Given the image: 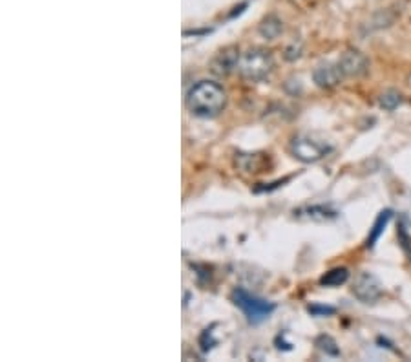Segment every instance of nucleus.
Returning a JSON list of instances; mask_svg holds the SVG:
<instances>
[{
	"instance_id": "13",
	"label": "nucleus",
	"mask_w": 411,
	"mask_h": 362,
	"mask_svg": "<svg viewBox=\"0 0 411 362\" xmlns=\"http://www.w3.org/2000/svg\"><path fill=\"white\" fill-rule=\"evenodd\" d=\"M260 34H262V37L267 39V41H273V39H276L282 34V22L276 17H267L265 21L260 24Z\"/></svg>"
},
{
	"instance_id": "18",
	"label": "nucleus",
	"mask_w": 411,
	"mask_h": 362,
	"mask_svg": "<svg viewBox=\"0 0 411 362\" xmlns=\"http://www.w3.org/2000/svg\"><path fill=\"white\" fill-rule=\"evenodd\" d=\"M200 344H201V350H203V351L212 350V346L216 344V341H212V331H210V329H205L203 335H201Z\"/></svg>"
},
{
	"instance_id": "4",
	"label": "nucleus",
	"mask_w": 411,
	"mask_h": 362,
	"mask_svg": "<svg viewBox=\"0 0 411 362\" xmlns=\"http://www.w3.org/2000/svg\"><path fill=\"white\" fill-rule=\"evenodd\" d=\"M289 149H291V154L302 163L320 161L333 150L331 145H328L325 141H320V139L313 138V136H308V134H300V136L293 138Z\"/></svg>"
},
{
	"instance_id": "6",
	"label": "nucleus",
	"mask_w": 411,
	"mask_h": 362,
	"mask_svg": "<svg viewBox=\"0 0 411 362\" xmlns=\"http://www.w3.org/2000/svg\"><path fill=\"white\" fill-rule=\"evenodd\" d=\"M345 75L338 63H322L313 71V81L320 88H335L342 83Z\"/></svg>"
},
{
	"instance_id": "17",
	"label": "nucleus",
	"mask_w": 411,
	"mask_h": 362,
	"mask_svg": "<svg viewBox=\"0 0 411 362\" xmlns=\"http://www.w3.org/2000/svg\"><path fill=\"white\" fill-rule=\"evenodd\" d=\"M308 311L311 313V315H315V316H329V315H335V313H337V309L331 308V306L311 304L308 308Z\"/></svg>"
},
{
	"instance_id": "11",
	"label": "nucleus",
	"mask_w": 411,
	"mask_h": 362,
	"mask_svg": "<svg viewBox=\"0 0 411 362\" xmlns=\"http://www.w3.org/2000/svg\"><path fill=\"white\" fill-rule=\"evenodd\" d=\"M238 167L245 172H262L265 171L267 156L265 154H238Z\"/></svg>"
},
{
	"instance_id": "12",
	"label": "nucleus",
	"mask_w": 411,
	"mask_h": 362,
	"mask_svg": "<svg viewBox=\"0 0 411 362\" xmlns=\"http://www.w3.org/2000/svg\"><path fill=\"white\" fill-rule=\"evenodd\" d=\"M349 280V271L345 267H335V269L328 271L322 278L320 283L325 286V288H338V286H344Z\"/></svg>"
},
{
	"instance_id": "15",
	"label": "nucleus",
	"mask_w": 411,
	"mask_h": 362,
	"mask_svg": "<svg viewBox=\"0 0 411 362\" xmlns=\"http://www.w3.org/2000/svg\"><path fill=\"white\" fill-rule=\"evenodd\" d=\"M400 103H402V96H400L397 90H387L380 96V106L387 112H393L395 109H399Z\"/></svg>"
},
{
	"instance_id": "16",
	"label": "nucleus",
	"mask_w": 411,
	"mask_h": 362,
	"mask_svg": "<svg viewBox=\"0 0 411 362\" xmlns=\"http://www.w3.org/2000/svg\"><path fill=\"white\" fill-rule=\"evenodd\" d=\"M397 234H399V241H400V247L404 249V253L410 256L411 260V233L407 231L406 223H400L399 225V231H397Z\"/></svg>"
},
{
	"instance_id": "8",
	"label": "nucleus",
	"mask_w": 411,
	"mask_h": 362,
	"mask_svg": "<svg viewBox=\"0 0 411 362\" xmlns=\"http://www.w3.org/2000/svg\"><path fill=\"white\" fill-rule=\"evenodd\" d=\"M240 51L238 48H225L223 51L212 59L210 70L212 74L220 75V77H227V75L233 74L234 70H238V64H240Z\"/></svg>"
},
{
	"instance_id": "1",
	"label": "nucleus",
	"mask_w": 411,
	"mask_h": 362,
	"mask_svg": "<svg viewBox=\"0 0 411 362\" xmlns=\"http://www.w3.org/2000/svg\"><path fill=\"white\" fill-rule=\"evenodd\" d=\"M185 103L192 116L212 119V117L220 116L227 106V92L220 83L200 81L188 90Z\"/></svg>"
},
{
	"instance_id": "14",
	"label": "nucleus",
	"mask_w": 411,
	"mask_h": 362,
	"mask_svg": "<svg viewBox=\"0 0 411 362\" xmlns=\"http://www.w3.org/2000/svg\"><path fill=\"white\" fill-rule=\"evenodd\" d=\"M316 346H318L320 351H324L329 357H340V350H338L337 342H335L333 337H329V335H320V337L316 338Z\"/></svg>"
},
{
	"instance_id": "7",
	"label": "nucleus",
	"mask_w": 411,
	"mask_h": 362,
	"mask_svg": "<svg viewBox=\"0 0 411 362\" xmlns=\"http://www.w3.org/2000/svg\"><path fill=\"white\" fill-rule=\"evenodd\" d=\"M338 64H340L345 77H360V75H364L365 71L370 70V61L358 50L344 51Z\"/></svg>"
},
{
	"instance_id": "9",
	"label": "nucleus",
	"mask_w": 411,
	"mask_h": 362,
	"mask_svg": "<svg viewBox=\"0 0 411 362\" xmlns=\"http://www.w3.org/2000/svg\"><path fill=\"white\" fill-rule=\"evenodd\" d=\"M295 218L300 220H309L316 221V223H324V221H331L338 216V213L329 205H309V207L296 208Z\"/></svg>"
},
{
	"instance_id": "3",
	"label": "nucleus",
	"mask_w": 411,
	"mask_h": 362,
	"mask_svg": "<svg viewBox=\"0 0 411 362\" xmlns=\"http://www.w3.org/2000/svg\"><path fill=\"white\" fill-rule=\"evenodd\" d=\"M233 302L234 306L241 309V313L247 316V321L250 324H262L263 321H267L270 316V313L276 309V306L273 302L265 298H260V296L253 295V293L245 291L243 288H236L233 291Z\"/></svg>"
},
{
	"instance_id": "10",
	"label": "nucleus",
	"mask_w": 411,
	"mask_h": 362,
	"mask_svg": "<svg viewBox=\"0 0 411 362\" xmlns=\"http://www.w3.org/2000/svg\"><path fill=\"white\" fill-rule=\"evenodd\" d=\"M391 216H393V211H390V208H386V211H382V213L378 214L373 227L370 229V236H367V240H365V247H367V249H373L375 243L380 240V236H382L384 231H386L387 223H390Z\"/></svg>"
},
{
	"instance_id": "5",
	"label": "nucleus",
	"mask_w": 411,
	"mask_h": 362,
	"mask_svg": "<svg viewBox=\"0 0 411 362\" xmlns=\"http://www.w3.org/2000/svg\"><path fill=\"white\" fill-rule=\"evenodd\" d=\"M351 291H353V295L357 296L360 302H364V304H375V302L382 296L384 288L377 276L364 271V273H360V275L355 278Z\"/></svg>"
},
{
	"instance_id": "2",
	"label": "nucleus",
	"mask_w": 411,
	"mask_h": 362,
	"mask_svg": "<svg viewBox=\"0 0 411 362\" xmlns=\"http://www.w3.org/2000/svg\"><path fill=\"white\" fill-rule=\"evenodd\" d=\"M273 68V55L263 48H253L247 54H243L240 57V64H238V71H240L241 77L250 81V83H260V81L267 79Z\"/></svg>"
}]
</instances>
